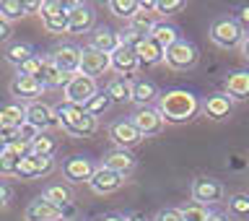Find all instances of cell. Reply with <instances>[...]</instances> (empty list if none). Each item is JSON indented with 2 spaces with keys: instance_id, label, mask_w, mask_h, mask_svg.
I'll use <instances>...</instances> for the list:
<instances>
[{
  "instance_id": "cell-17",
  "label": "cell",
  "mask_w": 249,
  "mask_h": 221,
  "mask_svg": "<svg viewBox=\"0 0 249 221\" xmlns=\"http://www.w3.org/2000/svg\"><path fill=\"white\" fill-rule=\"evenodd\" d=\"M122 182H124L122 175H117V172L107 169V167H96V172H93V177H91L89 185H91V190L96 195H109V193L120 190Z\"/></svg>"
},
{
  "instance_id": "cell-6",
  "label": "cell",
  "mask_w": 249,
  "mask_h": 221,
  "mask_svg": "<svg viewBox=\"0 0 249 221\" xmlns=\"http://www.w3.org/2000/svg\"><path fill=\"white\" fill-rule=\"evenodd\" d=\"M93 21H96V13L91 5L73 3L68 8V34H89L93 29Z\"/></svg>"
},
{
  "instance_id": "cell-26",
  "label": "cell",
  "mask_w": 249,
  "mask_h": 221,
  "mask_svg": "<svg viewBox=\"0 0 249 221\" xmlns=\"http://www.w3.org/2000/svg\"><path fill=\"white\" fill-rule=\"evenodd\" d=\"M86 112H83V107H78V104H70V101H62V104H57L54 107V117H57V125L62 130L65 128H70L73 122H78L83 117Z\"/></svg>"
},
{
  "instance_id": "cell-19",
  "label": "cell",
  "mask_w": 249,
  "mask_h": 221,
  "mask_svg": "<svg viewBox=\"0 0 249 221\" xmlns=\"http://www.w3.org/2000/svg\"><path fill=\"white\" fill-rule=\"evenodd\" d=\"M101 167H107V169H112L117 172V175H122V177H127L132 169H135V156H132L130 151H124V148H114V151H109L104 156V164Z\"/></svg>"
},
{
  "instance_id": "cell-10",
  "label": "cell",
  "mask_w": 249,
  "mask_h": 221,
  "mask_svg": "<svg viewBox=\"0 0 249 221\" xmlns=\"http://www.w3.org/2000/svg\"><path fill=\"white\" fill-rule=\"evenodd\" d=\"M8 91H11L13 99L18 101H36V97H42L44 91V83L39 81V78H31V76H16L11 86H8Z\"/></svg>"
},
{
  "instance_id": "cell-47",
  "label": "cell",
  "mask_w": 249,
  "mask_h": 221,
  "mask_svg": "<svg viewBox=\"0 0 249 221\" xmlns=\"http://www.w3.org/2000/svg\"><path fill=\"white\" fill-rule=\"evenodd\" d=\"M236 21L241 23V29L249 26V5H241V8H239V19H236Z\"/></svg>"
},
{
  "instance_id": "cell-45",
  "label": "cell",
  "mask_w": 249,
  "mask_h": 221,
  "mask_svg": "<svg viewBox=\"0 0 249 221\" xmlns=\"http://www.w3.org/2000/svg\"><path fill=\"white\" fill-rule=\"evenodd\" d=\"M11 34H13V31H11V21H5L3 16H0V44L8 42V39H11Z\"/></svg>"
},
{
  "instance_id": "cell-46",
  "label": "cell",
  "mask_w": 249,
  "mask_h": 221,
  "mask_svg": "<svg viewBox=\"0 0 249 221\" xmlns=\"http://www.w3.org/2000/svg\"><path fill=\"white\" fill-rule=\"evenodd\" d=\"M8 201H11V190H8V185L0 182V211H5Z\"/></svg>"
},
{
  "instance_id": "cell-27",
  "label": "cell",
  "mask_w": 249,
  "mask_h": 221,
  "mask_svg": "<svg viewBox=\"0 0 249 221\" xmlns=\"http://www.w3.org/2000/svg\"><path fill=\"white\" fill-rule=\"evenodd\" d=\"M159 99V89H156L153 81L148 78H140V81L132 83V101H138L140 107H148V101Z\"/></svg>"
},
{
  "instance_id": "cell-28",
  "label": "cell",
  "mask_w": 249,
  "mask_h": 221,
  "mask_svg": "<svg viewBox=\"0 0 249 221\" xmlns=\"http://www.w3.org/2000/svg\"><path fill=\"white\" fill-rule=\"evenodd\" d=\"M107 97L114 101H120V104H124V101H132V83L127 81V78H112L107 86Z\"/></svg>"
},
{
  "instance_id": "cell-38",
  "label": "cell",
  "mask_w": 249,
  "mask_h": 221,
  "mask_svg": "<svg viewBox=\"0 0 249 221\" xmlns=\"http://www.w3.org/2000/svg\"><path fill=\"white\" fill-rule=\"evenodd\" d=\"M42 23H44V29L50 31V34H68V11L47 16V19H42Z\"/></svg>"
},
{
  "instance_id": "cell-11",
  "label": "cell",
  "mask_w": 249,
  "mask_h": 221,
  "mask_svg": "<svg viewBox=\"0 0 249 221\" xmlns=\"http://www.w3.org/2000/svg\"><path fill=\"white\" fill-rule=\"evenodd\" d=\"M109 138L117 143V148H124V151H130L132 146H138L143 141V136L138 133L132 120H114L109 125Z\"/></svg>"
},
{
  "instance_id": "cell-1",
  "label": "cell",
  "mask_w": 249,
  "mask_h": 221,
  "mask_svg": "<svg viewBox=\"0 0 249 221\" xmlns=\"http://www.w3.org/2000/svg\"><path fill=\"white\" fill-rule=\"evenodd\" d=\"M202 109L200 99L187 89H171L159 94V112L163 122H190Z\"/></svg>"
},
{
  "instance_id": "cell-52",
  "label": "cell",
  "mask_w": 249,
  "mask_h": 221,
  "mask_svg": "<svg viewBox=\"0 0 249 221\" xmlns=\"http://www.w3.org/2000/svg\"><path fill=\"white\" fill-rule=\"evenodd\" d=\"M5 146H8L5 141H0V156H3V151H5Z\"/></svg>"
},
{
  "instance_id": "cell-34",
  "label": "cell",
  "mask_w": 249,
  "mask_h": 221,
  "mask_svg": "<svg viewBox=\"0 0 249 221\" xmlns=\"http://www.w3.org/2000/svg\"><path fill=\"white\" fill-rule=\"evenodd\" d=\"M54 151H57V141H54L52 136H47V133H39V136L31 141V154L36 156H54Z\"/></svg>"
},
{
  "instance_id": "cell-31",
  "label": "cell",
  "mask_w": 249,
  "mask_h": 221,
  "mask_svg": "<svg viewBox=\"0 0 249 221\" xmlns=\"http://www.w3.org/2000/svg\"><path fill=\"white\" fill-rule=\"evenodd\" d=\"M156 19H159L156 13H151V11H140V8H138V13L130 19V29L138 31V34H145V37H148V34H151V29L156 26V23H159Z\"/></svg>"
},
{
  "instance_id": "cell-39",
  "label": "cell",
  "mask_w": 249,
  "mask_h": 221,
  "mask_svg": "<svg viewBox=\"0 0 249 221\" xmlns=\"http://www.w3.org/2000/svg\"><path fill=\"white\" fill-rule=\"evenodd\" d=\"M138 8L140 3H135V0H109V11L120 19H132L138 13Z\"/></svg>"
},
{
  "instance_id": "cell-23",
  "label": "cell",
  "mask_w": 249,
  "mask_h": 221,
  "mask_svg": "<svg viewBox=\"0 0 249 221\" xmlns=\"http://www.w3.org/2000/svg\"><path fill=\"white\" fill-rule=\"evenodd\" d=\"M135 55H138L140 65H148V68H151V65H159V62L163 60V55H166V52H163V50H161V47L153 42L151 37H145L143 42H140V44L135 47Z\"/></svg>"
},
{
  "instance_id": "cell-41",
  "label": "cell",
  "mask_w": 249,
  "mask_h": 221,
  "mask_svg": "<svg viewBox=\"0 0 249 221\" xmlns=\"http://www.w3.org/2000/svg\"><path fill=\"white\" fill-rule=\"evenodd\" d=\"M184 8V0H159L156 3V16H174Z\"/></svg>"
},
{
  "instance_id": "cell-25",
  "label": "cell",
  "mask_w": 249,
  "mask_h": 221,
  "mask_svg": "<svg viewBox=\"0 0 249 221\" xmlns=\"http://www.w3.org/2000/svg\"><path fill=\"white\" fill-rule=\"evenodd\" d=\"M202 109H205V115L210 120H226V117L231 115V99L226 97V94H213V97L205 99Z\"/></svg>"
},
{
  "instance_id": "cell-44",
  "label": "cell",
  "mask_w": 249,
  "mask_h": 221,
  "mask_svg": "<svg viewBox=\"0 0 249 221\" xmlns=\"http://www.w3.org/2000/svg\"><path fill=\"white\" fill-rule=\"evenodd\" d=\"M153 221H184V216L179 208H161L159 214L153 216Z\"/></svg>"
},
{
  "instance_id": "cell-12",
  "label": "cell",
  "mask_w": 249,
  "mask_h": 221,
  "mask_svg": "<svg viewBox=\"0 0 249 221\" xmlns=\"http://www.w3.org/2000/svg\"><path fill=\"white\" fill-rule=\"evenodd\" d=\"M93 172H96V167H93V161L89 156H70L62 164V175L70 182H91Z\"/></svg>"
},
{
  "instance_id": "cell-43",
  "label": "cell",
  "mask_w": 249,
  "mask_h": 221,
  "mask_svg": "<svg viewBox=\"0 0 249 221\" xmlns=\"http://www.w3.org/2000/svg\"><path fill=\"white\" fill-rule=\"evenodd\" d=\"M42 19H47V16H54V13H62V11H68V5L65 3H60V0H50V3H42Z\"/></svg>"
},
{
  "instance_id": "cell-22",
  "label": "cell",
  "mask_w": 249,
  "mask_h": 221,
  "mask_svg": "<svg viewBox=\"0 0 249 221\" xmlns=\"http://www.w3.org/2000/svg\"><path fill=\"white\" fill-rule=\"evenodd\" d=\"M21 125H26V107L16 104V101L0 107V128H16V130H21Z\"/></svg>"
},
{
  "instance_id": "cell-20",
  "label": "cell",
  "mask_w": 249,
  "mask_h": 221,
  "mask_svg": "<svg viewBox=\"0 0 249 221\" xmlns=\"http://www.w3.org/2000/svg\"><path fill=\"white\" fill-rule=\"evenodd\" d=\"M226 97L239 101L249 99V70H236L226 78Z\"/></svg>"
},
{
  "instance_id": "cell-37",
  "label": "cell",
  "mask_w": 249,
  "mask_h": 221,
  "mask_svg": "<svg viewBox=\"0 0 249 221\" xmlns=\"http://www.w3.org/2000/svg\"><path fill=\"white\" fill-rule=\"evenodd\" d=\"M109 107H112V99H109L107 91H104V94H96L93 99L86 101V104H83V112L91 115V117H99V115H104Z\"/></svg>"
},
{
  "instance_id": "cell-42",
  "label": "cell",
  "mask_w": 249,
  "mask_h": 221,
  "mask_svg": "<svg viewBox=\"0 0 249 221\" xmlns=\"http://www.w3.org/2000/svg\"><path fill=\"white\" fill-rule=\"evenodd\" d=\"M182 216H184V221H205L208 211H205V206H200V203H192V206L182 208Z\"/></svg>"
},
{
  "instance_id": "cell-13",
  "label": "cell",
  "mask_w": 249,
  "mask_h": 221,
  "mask_svg": "<svg viewBox=\"0 0 249 221\" xmlns=\"http://www.w3.org/2000/svg\"><path fill=\"white\" fill-rule=\"evenodd\" d=\"M109 60H112V68H114L122 78H127V81H130V76L138 73V68H140V60H138L135 50H132V47H127V44L117 47V50L109 55Z\"/></svg>"
},
{
  "instance_id": "cell-8",
  "label": "cell",
  "mask_w": 249,
  "mask_h": 221,
  "mask_svg": "<svg viewBox=\"0 0 249 221\" xmlns=\"http://www.w3.org/2000/svg\"><path fill=\"white\" fill-rule=\"evenodd\" d=\"M109 68H112L109 55L99 52V50H91V47H83L81 50V68H78V73H83L89 78H96V76H104Z\"/></svg>"
},
{
  "instance_id": "cell-40",
  "label": "cell",
  "mask_w": 249,
  "mask_h": 221,
  "mask_svg": "<svg viewBox=\"0 0 249 221\" xmlns=\"http://www.w3.org/2000/svg\"><path fill=\"white\" fill-rule=\"evenodd\" d=\"M44 60H47V58H39V55H34V58L26 60V62H23V65L18 68V76L39 78V76H42V68H44Z\"/></svg>"
},
{
  "instance_id": "cell-24",
  "label": "cell",
  "mask_w": 249,
  "mask_h": 221,
  "mask_svg": "<svg viewBox=\"0 0 249 221\" xmlns=\"http://www.w3.org/2000/svg\"><path fill=\"white\" fill-rule=\"evenodd\" d=\"M39 81L44 83V89H65L68 81H70V76L62 73V70L54 65L50 58H47V60H44V68H42V76H39Z\"/></svg>"
},
{
  "instance_id": "cell-4",
  "label": "cell",
  "mask_w": 249,
  "mask_h": 221,
  "mask_svg": "<svg viewBox=\"0 0 249 221\" xmlns=\"http://www.w3.org/2000/svg\"><path fill=\"white\" fill-rule=\"evenodd\" d=\"M197 47H195L192 42H187V39H179L177 44H171L166 55H163V60H166L169 68L174 70H190L197 65Z\"/></svg>"
},
{
  "instance_id": "cell-35",
  "label": "cell",
  "mask_w": 249,
  "mask_h": 221,
  "mask_svg": "<svg viewBox=\"0 0 249 221\" xmlns=\"http://www.w3.org/2000/svg\"><path fill=\"white\" fill-rule=\"evenodd\" d=\"M0 16L5 21L23 19V16H29V5L21 3V0H0Z\"/></svg>"
},
{
  "instance_id": "cell-29",
  "label": "cell",
  "mask_w": 249,
  "mask_h": 221,
  "mask_svg": "<svg viewBox=\"0 0 249 221\" xmlns=\"http://www.w3.org/2000/svg\"><path fill=\"white\" fill-rule=\"evenodd\" d=\"M96 130H99V120L91 117V115H83L78 122H73L70 128H65V133L78 136V138H91V136H96Z\"/></svg>"
},
{
  "instance_id": "cell-50",
  "label": "cell",
  "mask_w": 249,
  "mask_h": 221,
  "mask_svg": "<svg viewBox=\"0 0 249 221\" xmlns=\"http://www.w3.org/2000/svg\"><path fill=\"white\" fill-rule=\"evenodd\" d=\"M99 221H127V216H104V219H99Z\"/></svg>"
},
{
  "instance_id": "cell-33",
  "label": "cell",
  "mask_w": 249,
  "mask_h": 221,
  "mask_svg": "<svg viewBox=\"0 0 249 221\" xmlns=\"http://www.w3.org/2000/svg\"><path fill=\"white\" fill-rule=\"evenodd\" d=\"M23 156L18 151H13L11 146H5L3 156H0V177H16V169H18V161Z\"/></svg>"
},
{
  "instance_id": "cell-21",
  "label": "cell",
  "mask_w": 249,
  "mask_h": 221,
  "mask_svg": "<svg viewBox=\"0 0 249 221\" xmlns=\"http://www.w3.org/2000/svg\"><path fill=\"white\" fill-rule=\"evenodd\" d=\"M148 37H151L163 52H166L171 44H177L179 39H182V37H179V29H177V26H171V23H166V21H159V23H156Z\"/></svg>"
},
{
  "instance_id": "cell-15",
  "label": "cell",
  "mask_w": 249,
  "mask_h": 221,
  "mask_svg": "<svg viewBox=\"0 0 249 221\" xmlns=\"http://www.w3.org/2000/svg\"><path fill=\"white\" fill-rule=\"evenodd\" d=\"M50 60L62 70V73L75 76L78 68H81V50L73 47V44H60V47H54V50H52Z\"/></svg>"
},
{
  "instance_id": "cell-14",
  "label": "cell",
  "mask_w": 249,
  "mask_h": 221,
  "mask_svg": "<svg viewBox=\"0 0 249 221\" xmlns=\"http://www.w3.org/2000/svg\"><path fill=\"white\" fill-rule=\"evenodd\" d=\"M26 122L31 128H36L39 133H44L47 128H54L57 125V117H54V109L44 101H31L26 104Z\"/></svg>"
},
{
  "instance_id": "cell-9",
  "label": "cell",
  "mask_w": 249,
  "mask_h": 221,
  "mask_svg": "<svg viewBox=\"0 0 249 221\" xmlns=\"http://www.w3.org/2000/svg\"><path fill=\"white\" fill-rule=\"evenodd\" d=\"M132 125L138 128V133L143 138H151V136H159L163 130V117L159 109L153 107H140L135 115H132Z\"/></svg>"
},
{
  "instance_id": "cell-16",
  "label": "cell",
  "mask_w": 249,
  "mask_h": 221,
  "mask_svg": "<svg viewBox=\"0 0 249 221\" xmlns=\"http://www.w3.org/2000/svg\"><path fill=\"white\" fill-rule=\"evenodd\" d=\"M89 47H91V50L104 52V55H112L117 47H122V34H120V31H114V29H109V26H99V29L91 31Z\"/></svg>"
},
{
  "instance_id": "cell-18",
  "label": "cell",
  "mask_w": 249,
  "mask_h": 221,
  "mask_svg": "<svg viewBox=\"0 0 249 221\" xmlns=\"http://www.w3.org/2000/svg\"><path fill=\"white\" fill-rule=\"evenodd\" d=\"M23 219H26V221H57V219H62V211L57 206H52L44 195H39V198H34L26 206Z\"/></svg>"
},
{
  "instance_id": "cell-48",
  "label": "cell",
  "mask_w": 249,
  "mask_h": 221,
  "mask_svg": "<svg viewBox=\"0 0 249 221\" xmlns=\"http://www.w3.org/2000/svg\"><path fill=\"white\" fill-rule=\"evenodd\" d=\"M241 55L249 58V34H244V42H241Z\"/></svg>"
},
{
  "instance_id": "cell-49",
  "label": "cell",
  "mask_w": 249,
  "mask_h": 221,
  "mask_svg": "<svg viewBox=\"0 0 249 221\" xmlns=\"http://www.w3.org/2000/svg\"><path fill=\"white\" fill-rule=\"evenodd\" d=\"M205 221H229L226 216H221V214H208V219Z\"/></svg>"
},
{
  "instance_id": "cell-3",
  "label": "cell",
  "mask_w": 249,
  "mask_h": 221,
  "mask_svg": "<svg viewBox=\"0 0 249 221\" xmlns=\"http://www.w3.org/2000/svg\"><path fill=\"white\" fill-rule=\"evenodd\" d=\"M65 101H70V104H78V107H83L89 99H93L99 94L96 89V78H89V76H83V73H75V76H70V81L65 89Z\"/></svg>"
},
{
  "instance_id": "cell-2",
  "label": "cell",
  "mask_w": 249,
  "mask_h": 221,
  "mask_svg": "<svg viewBox=\"0 0 249 221\" xmlns=\"http://www.w3.org/2000/svg\"><path fill=\"white\" fill-rule=\"evenodd\" d=\"M210 39H213V44L223 47V50L241 47V42H244V29H241V23L236 19L221 16V19H215L210 23Z\"/></svg>"
},
{
  "instance_id": "cell-5",
  "label": "cell",
  "mask_w": 249,
  "mask_h": 221,
  "mask_svg": "<svg viewBox=\"0 0 249 221\" xmlns=\"http://www.w3.org/2000/svg\"><path fill=\"white\" fill-rule=\"evenodd\" d=\"M192 198L200 206H215L223 201V185L213 177H197L192 182Z\"/></svg>"
},
{
  "instance_id": "cell-51",
  "label": "cell",
  "mask_w": 249,
  "mask_h": 221,
  "mask_svg": "<svg viewBox=\"0 0 249 221\" xmlns=\"http://www.w3.org/2000/svg\"><path fill=\"white\" fill-rule=\"evenodd\" d=\"M127 221H143V216H140V214H132V216H127Z\"/></svg>"
},
{
  "instance_id": "cell-30",
  "label": "cell",
  "mask_w": 249,
  "mask_h": 221,
  "mask_svg": "<svg viewBox=\"0 0 249 221\" xmlns=\"http://www.w3.org/2000/svg\"><path fill=\"white\" fill-rule=\"evenodd\" d=\"M44 198L52 203V206H57L60 211L62 208H68V206H73V195H70V190L65 185H50L44 190Z\"/></svg>"
},
{
  "instance_id": "cell-36",
  "label": "cell",
  "mask_w": 249,
  "mask_h": 221,
  "mask_svg": "<svg viewBox=\"0 0 249 221\" xmlns=\"http://www.w3.org/2000/svg\"><path fill=\"white\" fill-rule=\"evenodd\" d=\"M229 214L233 219H249V193H236L229 198Z\"/></svg>"
},
{
  "instance_id": "cell-7",
  "label": "cell",
  "mask_w": 249,
  "mask_h": 221,
  "mask_svg": "<svg viewBox=\"0 0 249 221\" xmlns=\"http://www.w3.org/2000/svg\"><path fill=\"white\" fill-rule=\"evenodd\" d=\"M54 169V161L50 156H36V154H26L18 161V169H16V177L18 180H34V177H44Z\"/></svg>"
},
{
  "instance_id": "cell-32",
  "label": "cell",
  "mask_w": 249,
  "mask_h": 221,
  "mask_svg": "<svg viewBox=\"0 0 249 221\" xmlns=\"http://www.w3.org/2000/svg\"><path fill=\"white\" fill-rule=\"evenodd\" d=\"M31 58H34V50H31L29 44H21V42L18 44H11L5 50V60L11 62V65H16V70H18L26 60H31Z\"/></svg>"
}]
</instances>
